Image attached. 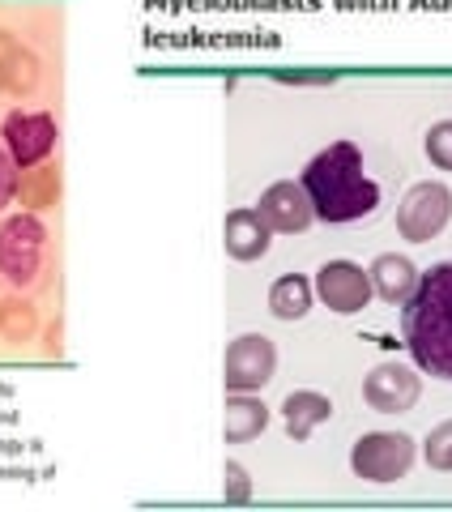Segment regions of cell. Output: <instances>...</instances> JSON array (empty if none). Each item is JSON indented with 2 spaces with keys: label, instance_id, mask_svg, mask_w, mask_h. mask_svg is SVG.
<instances>
[{
  "label": "cell",
  "instance_id": "1",
  "mask_svg": "<svg viewBox=\"0 0 452 512\" xmlns=\"http://www.w3.org/2000/svg\"><path fill=\"white\" fill-rule=\"evenodd\" d=\"M303 192L312 197V210L329 227L376 218L384 205V184L367 171V154L359 141H333L299 175Z\"/></svg>",
  "mask_w": 452,
  "mask_h": 512
},
{
  "label": "cell",
  "instance_id": "2",
  "mask_svg": "<svg viewBox=\"0 0 452 512\" xmlns=\"http://www.w3.org/2000/svg\"><path fill=\"white\" fill-rule=\"evenodd\" d=\"M401 333L418 372L452 384V261L418 274L414 295L401 303Z\"/></svg>",
  "mask_w": 452,
  "mask_h": 512
},
{
  "label": "cell",
  "instance_id": "3",
  "mask_svg": "<svg viewBox=\"0 0 452 512\" xmlns=\"http://www.w3.org/2000/svg\"><path fill=\"white\" fill-rule=\"evenodd\" d=\"M0 282L22 295L47 282V227L35 210L0 222Z\"/></svg>",
  "mask_w": 452,
  "mask_h": 512
},
{
  "label": "cell",
  "instance_id": "4",
  "mask_svg": "<svg viewBox=\"0 0 452 512\" xmlns=\"http://www.w3.org/2000/svg\"><path fill=\"white\" fill-rule=\"evenodd\" d=\"M414 436L406 431H367V436L354 440L350 448V470L354 478H363V483H397V478H406L410 466H414Z\"/></svg>",
  "mask_w": 452,
  "mask_h": 512
},
{
  "label": "cell",
  "instance_id": "5",
  "mask_svg": "<svg viewBox=\"0 0 452 512\" xmlns=\"http://www.w3.org/2000/svg\"><path fill=\"white\" fill-rule=\"evenodd\" d=\"M0 141H5V150L13 154V163L22 171L39 167L52 158L56 141H60V124L52 111H35V107H13L5 124H0Z\"/></svg>",
  "mask_w": 452,
  "mask_h": 512
},
{
  "label": "cell",
  "instance_id": "6",
  "mask_svg": "<svg viewBox=\"0 0 452 512\" xmlns=\"http://www.w3.org/2000/svg\"><path fill=\"white\" fill-rule=\"evenodd\" d=\"M452 218V188L444 180H423L414 184L397 205V231L410 244H427L435 239Z\"/></svg>",
  "mask_w": 452,
  "mask_h": 512
},
{
  "label": "cell",
  "instance_id": "7",
  "mask_svg": "<svg viewBox=\"0 0 452 512\" xmlns=\"http://www.w3.org/2000/svg\"><path fill=\"white\" fill-rule=\"evenodd\" d=\"M278 372V346L265 333H244L226 346L222 359V384L226 393H261Z\"/></svg>",
  "mask_w": 452,
  "mask_h": 512
},
{
  "label": "cell",
  "instance_id": "8",
  "mask_svg": "<svg viewBox=\"0 0 452 512\" xmlns=\"http://www.w3.org/2000/svg\"><path fill=\"white\" fill-rule=\"evenodd\" d=\"M418 397H423V380L406 363L384 359L363 376V402L376 414H406L414 410Z\"/></svg>",
  "mask_w": 452,
  "mask_h": 512
},
{
  "label": "cell",
  "instance_id": "9",
  "mask_svg": "<svg viewBox=\"0 0 452 512\" xmlns=\"http://www.w3.org/2000/svg\"><path fill=\"white\" fill-rule=\"evenodd\" d=\"M316 295L320 303H325L329 312L337 316H354V312H363L367 308V299H371V278H367V269L363 265H354V261H325L316 269Z\"/></svg>",
  "mask_w": 452,
  "mask_h": 512
},
{
  "label": "cell",
  "instance_id": "10",
  "mask_svg": "<svg viewBox=\"0 0 452 512\" xmlns=\"http://www.w3.org/2000/svg\"><path fill=\"white\" fill-rule=\"evenodd\" d=\"M256 210L261 218L269 222V231L278 235H303L316 222V210H312V197L303 192L299 180H278L261 192V201H256Z\"/></svg>",
  "mask_w": 452,
  "mask_h": 512
},
{
  "label": "cell",
  "instance_id": "11",
  "mask_svg": "<svg viewBox=\"0 0 452 512\" xmlns=\"http://www.w3.org/2000/svg\"><path fill=\"white\" fill-rule=\"evenodd\" d=\"M222 244H226V256H231V261L248 265V261H261V256L269 252L273 231H269V222L261 218L256 205H239V210H231L222 222Z\"/></svg>",
  "mask_w": 452,
  "mask_h": 512
},
{
  "label": "cell",
  "instance_id": "12",
  "mask_svg": "<svg viewBox=\"0 0 452 512\" xmlns=\"http://www.w3.org/2000/svg\"><path fill=\"white\" fill-rule=\"evenodd\" d=\"M367 278H371V295H380L384 303L401 308V303L414 295V286H418V269H414L410 256L384 252V256H376V261H371Z\"/></svg>",
  "mask_w": 452,
  "mask_h": 512
},
{
  "label": "cell",
  "instance_id": "13",
  "mask_svg": "<svg viewBox=\"0 0 452 512\" xmlns=\"http://www.w3.org/2000/svg\"><path fill=\"white\" fill-rule=\"evenodd\" d=\"M282 419H286V436L295 444H303L320 423L333 419V397L316 393V389H295L282 402Z\"/></svg>",
  "mask_w": 452,
  "mask_h": 512
},
{
  "label": "cell",
  "instance_id": "14",
  "mask_svg": "<svg viewBox=\"0 0 452 512\" xmlns=\"http://www.w3.org/2000/svg\"><path fill=\"white\" fill-rule=\"evenodd\" d=\"M269 427V406L252 393H231L226 397V419H222V436L226 444H248L252 436H261Z\"/></svg>",
  "mask_w": 452,
  "mask_h": 512
},
{
  "label": "cell",
  "instance_id": "15",
  "mask_svg": "<svg viewBox=\"0 0 452 512\" xmlns=\"http://www.w3.org/2000/svg\"><path fill=\"white\" fill-rule=\"evenodd\" d=\"M312 299H316V286L303 274H282L269 286V312L278 320H303L312 312Z\"/></svg>",
  "mask_w": 452,
  "mask_h": 512
},
{
  "label": "cell",
  "instance_id": "16",
  "mask_svg": "<svg viewBox=\"0 0 452 512\" xmlns=\"http://www.w3.org/2000/svg\"><path fill=\"white\" fill-rule=\"evenodd\" d=\"M423 457H427L431 470L452 474V419L440 423V427H431V436H427V444H423Z\"/></svg>",
  "mask_w": 452,
  "mask_h": 512
},
{
  "label": "cell",
  "instance_id": "17",
  "mask_svg": "<svg viewBox=\"0 0 452 512\" xmlns=\"http://www.w3.org/2000/svg\"><path fill=\"white\" fill-rule=\"evenodd\" d=\"M427 158L440 171H452V120H435L431 128H427Z\"/></svg>",
  "mask_w": 452,
  "mask_h": 512
},
{
  "label": "cell",
  "instance_id": "18",
  "mask_svg": "<svg viewBox=\"0 0 452 512\" xmlns=\"http://www.w3.org/2000/svg\"><path fill=\"white\" fill-rule=\"evenodd\" d=\"M222 500L226 504H248L252 500V478L239 461H226L222 466Z\"/></svg>",
  "mask_w": 452,
  "mask_h": 512
},
{
  "label": "cell",
  "instance_id": "19",
  "mask_svg": "<svg viewBox=\"0 0 452 512\" xmlns=\"http://www.w3.org/2000/svg\"><path fill=\"white\" fill-rule=\"evenodd\" d=\"M18 184H22V167L13 163V154L5 150V141H0V214L13 205V197H18Z\"/></svg>",
  "mask_w": 452,
  "mask_h": 512
},
{
  "label": "cell",
  "instance_id": "20",
  "mask_svg": "<svg viewBox=\"0 0 452 512\" xmlns=\"http://www.w3.org/2000/svg\"><path fill=\"white\" fill-rule=\"evenodd\" d=\"M26 329H30V312H26V308H22V312L13 308V312H9V333L18 338V333H26Z\"/></svg>",
  "mask_w": 452,
  "mask_h": 512
}]
</instances>
